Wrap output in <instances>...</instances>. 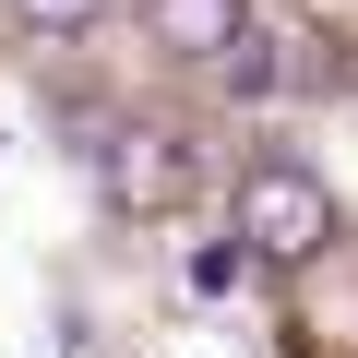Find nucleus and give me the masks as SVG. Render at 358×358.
<instances>
[{
  "instance_id": "obj_1",
  "label": "nucleus",
  "mask_w": 358,
  "mask_h": 358,
  "mask_svg": "<svg viewBox=\"0 0 358 358\" xmlns=\"http://www.w3.org/2000/svg\"><path fill=\"white\" fill-rule=\"evenodd\" d=\"M239 239H251V263L299 275V263H322V239H334V192H322L299 155H251V167H239Z\"/></svg>"
},
{
  "instance_id": "obj_2",
  "label": "nucleus",
  "mask_w": 358,
  "mask_h": 358,
  "mask_svg": "<svg viewBox=\"0 0 358 358\" xmlns=\"http://www.w3.org/2000/svg\"><path fill=\"white\" fill-rule=\"evenodd\" d=\"M96 167H108V203H131V215H155V203L192 192V155H179V131H120V143H96Z\"/></svg>"
},
{
  "instance_id": "obj_3",
  "label": "nucleus",
  "mask_w": 358,
  "mask_h": 358,
  "mask_svg": "<svg viewBox=\"0 0 358 358\" xmlns=\"http://www.w3.org/2000/svg\"><path fill=\"white\" fill-rule=\"evenodd\" d=\"M143 24L167 36V48H192V60H215L239 24H251V0H143Z\"/></svg>"
},
{
  "instance_id": "obj_4",
  "label": "nucleus",
  "mask_w": 358,
  "mask_h": 358,
  "mask_svg": "<svg viewBox=\"0 0 358 358\" xmlns=\"http://www.w3.org/2000/svg\"><path fill=\"white\" fill-rule=\"evenodd\" d=\"M215 84H227V96H275V36H263V24H239V36L215 48Z\"/></svg>"
},
{
  "instance_id": "obj_5",
  "label": "nucleus",
  "mask_w": 358,
  "mask_h": 358,
  "mask_svg": "<svg viewBox=\"0 0 358 358\" xmlns=\"http://www.w3.org/2000/svg\"><path fill=\"white\" fill-rule=\"evenodd\" d=\"M96 13H108V0H13V24H24V36H84Z\"/></svg>"
},
{
  "instance_id": "obj_6",
  "label": "nucleus",
  "mask_w": 358,
  "mask_h": 358,
  "mask_svg": "<svg viewBox=\"0 0 358 358\" xmlns=\"http://www.w3.org/2000/svg\"><path fill=\"white\" fill-rule=\"evenodd\" d=\"M239 251H251V239H239ZM239 251H227V239H215V251H192V287H203V299H215V287H239Z\"/></svg>"
}]
</instances>
